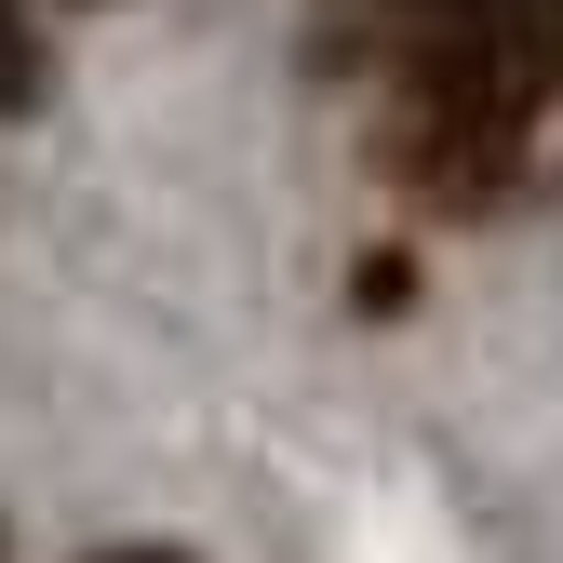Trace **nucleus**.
<instances>
[{
  "label": "nucleus",
  "mask_w": 563,
  "mask_h": 563,
  "mask_svg": "<svg viewBox=\"0 0 563 563\" xmlns=\"http://www.w3.org/2000/svg\"><path fill=\"white\" fill-rule=\"evenodd\" d=\"M41 81H54V67H41V27L0 0V121H27V108H41Z\"/></svg>",
  "instance_id": "2"
},
{
  "label": "nucleus",
  "mask_w": 563,
  "mask_h": 563,
  "mask_svg": "<svg viewBox=\"0 0 563 563\" xmlns=\"http://www.w3.org/2000/svg\"><path fill=\"white\" fill-rule=\"evenodd\" d=\"M95 563H188V550H95Z\"/></svg>",
  "instance_id": "3"
},
{
  "label": "nucleus",
  "mask_w": 563,
  "mask_h": 563,
  "mask_svg": "<svg viewBox=\"0 0 563 563\" xmlns=\"http://www.w3.org/2000/svg\"><path fill=\"white\" fill-rule=\"evenodd\" d=\"M550 95H563V0H443L402 67V162L430 188H497Z\"/></svg>",
  "instance_id": "1"
}]
</instances>
